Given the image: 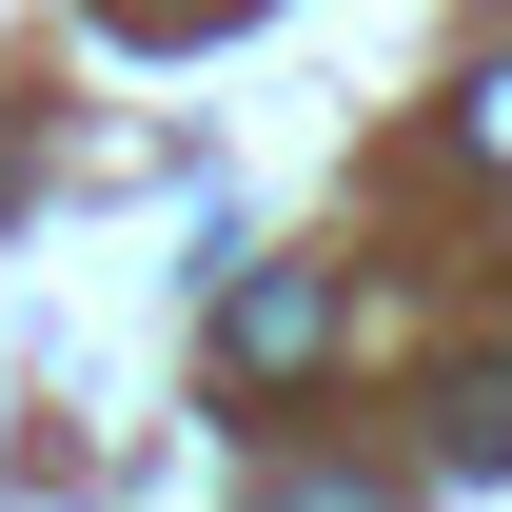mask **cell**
Listing matches in <instances>:
<instances>
[{
	"label": "cell",
	"mask_w": 512,
	"mask_h": 512,
	"mask_svg": "<svg viewBox=\"0 0 512 512\" xmlns=\"http://www.w3.org/2000/svg\"><path fill=\"white\" fill-rule=\"evenodd\" d=\"M316 355H335V296H316V276H237V296H217V375H237V394L316 375Z\"/></svg>",
	"instance_id": "1"
},
{
	"label": "cell",
	"mask_w": 512,
	"mask_h": 512,
	"mask_svg": "<svg viewBox=\"0 0 512 512\" xmlns=\"http://www.w3.org/2000/svg\"><path fill=\"white\" fill-rule=\"evenodd\" d=\"M453 473H512V355H493L473 394H453Z\"/></svg>",
	"instance_id": "2"
},
{
	"label": "cell",
	"mask_w": 512,
	"mask_h": 512,
	"mask_svg": "<svg viewBox=\"0 0 512 512\" xmlns=\"http://www.w3.org/2000/svg\"><path fill=\"white\" fill-rule=\"evenodd\" d=\"M256 512H394V493H355V473H276Z\"/></svg>",
	"instance_id": "3"
},
{
	"label": "cell",
	"mask_w": 512,
	"mask_h": 512,
	"mask_svg": "<svg viewBox=\"0 0 512 512\" xmlns=\"http://www.w3.org/2000/svg\"><path fill=\"white\" fill-rule=\"evenodd\" d=\"M473 158H493V178H512V60L473 79Z\"/></svg>",
	"instance_id": "4"
}]
</instances>
